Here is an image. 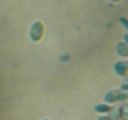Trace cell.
<instances>
[{
    "label": "cell",
    "mask_w": 128,
    "mask_h": 120,
    "mask_svg": "<svg viewBox=\"0 0 128 120\" xmlns=\"http://www.w3.org/2000/svg\"><path fill=\"white\" fill-rule=\"evenodd\" d=\"M42 32H44V24H42V22H34L32 28H30V38H32V42H40Z\"/></svg>",
    "instance_id": "1"
},
{
    "label": "cell",
    "mask_w": 128,
    "mask_h": 120,
    "mask_svg": "<svg viewBox=\"0 0 128 120\" xmlns=\"http://www.w3.org/2000/svg\"><path fill=\"white\" fill-rule=\"evenodd\" d=\"M128 96L122 94V92H108L106 94V102H124Z\"/></svg>",
    "instance_id": "2"
},
{
    "label": "cell",
    "mask_w": 128,
    "mask_h": 120,
    "mask_svg": "<svg viewBox=\"0 0 128 120\" xmlns=\"http://www.w3.org/2000/svg\"><path fill=\"white\" fill-rule=\"evenodd\" d=\"M96 112H100V114H112V104H98L96 106Z\"/></svg>",
    "instance_id": "3"
},
{
    "label": "cell",
    "mask_w": 128,
    "mask_h": 120,
    "mask_svg": "<svg viewBox=\"0 0 128 120\" xmlns=\"http://www.w3.org/2000/svg\"><path fill=\"white\" fill-rule=\"evenodd\" d=\"M114 70H116L118 74H126V72H128V62H118V64L114 66Z\"/></svg>",
    "instance_id": "4"
},
{
    "label": "cell",
    "mask_w": 128,
    "mask_h": 120,
    "mask_svg": "<svg viewBox=\"0 0 128 120\" xmlns=\"http://www.w3.org/2000/svg\"><path fill=\"white\" fill-rule=\"evenodd\" d=\"M126 46H128V44H118V48H116V50H118V54H120V56H128V48H126Z\"/></svg>",
    "instance_id": "5"
},
{
    "label": "cell",
    "mask_w": 128,
    "mask_h": 120,
    "mask_svg": "<svg viewBox=\"0 0 128 120\" xmlns=\"http://www.w3.org/2000/svg\"><path fill=\"white\" fill-rule=\"evenodd\" d=\"M98 120H114V118H112V116H100Z\"/></svg>",
    "instance_id": "6"
},
{
    "label": "cell",
    "mask_w": 128,
    "mask_h": 120,
    "mask_svg": "<svg viewBox=\"0 0 128 120\" xmlns=\"http://www.w3.org/2000/svg\"><path fill=\"white\" fill-rule=\"evenodd\" d=\"M124 44H128V36H126V38H124Z\"/></svg>",
    "instance_id": "7"
},
{
    "label": "cell",
    "mask_w": 128,
    "mask_h": 120,
    "mask_svg": "<svg viewBox=\"0 0 128 120\" xmlns=\"http://www.w3.org/2000/svg\"><path fill=\"white\" fill-rule=\"evenodd\" d=\"M110 2H120V0H110Z\"/></svg>",
    "instance_id": "8"
},
{
    "label": "cell",
    "mask_w": 128,
    "mask_h": 120,
    "mask_svg": "<svg viewBox=\"0 0 128 120\" xmlns=\"http://www.w3.org/2000/svg\"><path fill=\"white\" fill-rule=\"evenodd\" d=\"M44 120H48V118H44Z\"/></svg>",
    "instance_id": "9"
}]
</instances>
